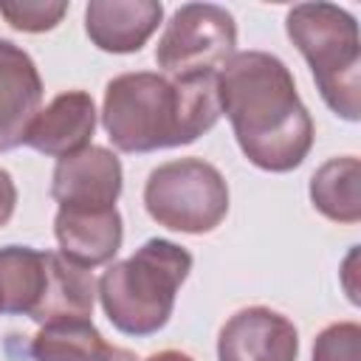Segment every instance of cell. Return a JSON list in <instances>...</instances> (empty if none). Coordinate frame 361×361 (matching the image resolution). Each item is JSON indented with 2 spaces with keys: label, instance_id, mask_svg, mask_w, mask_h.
<instances>
[{
  "label": "cell",
  "instance_id": "6da1fadb",
  "mask_svg": "<svg viewBox=\"0 0 361 361\" xmlns=\"http://www.w3.org/2000/svg\"><path fill=\"white\" fill-rule=\"evenodd\" d=\"M220 113L228 116L243 155L265 172L296 169L313 147V121L282 59L240 51L217 73Z\"/></svg>",
  "mask_w": 361,
  "mask_h": 361
},
{
  "label": "cell",
  "instance_id": "7a4b0ae2",
  "mask_svg": "<svg viewBox=\"0 0 361 361\" xmlns=\"http://www.w3.org/2000/svg\"><path fill=\"white\" fill-rule=\"evenodd\" d=\"M220 118L217 76L169 79L164 73H121L107 82L102 124L121 152H155L192 144Z\"/></svg>",
  "mask_w": 361,
  "mask_h": 361
},
{
  "label": "cell",
  "instance_id": "3957f363",
  "mask_svg": "<svg viewBox=\"0 0 361 361\" xmlns=\"http://www.w3.org/2000/svg\"><path fill=\"white\" fill-rule=\"evenodd\" d=\"M192 271V254L169 240H147L133 257L113 262L99 279L104 316L118 333L152 336L175 307V296Z\"/></svg>",
  "mask_w": 361,
  "mask_h": 361
},
{
  "label": "cell",
  "instance_id": "277c9868",
  "mask_svg": "<svg viewBox=\"0 0 361 361\" xmlns=\"http://www.w3.org/2000/svg\"><path fill=\"white\" fill-rule=\"evenodd\" d=\"M285 28L307 59L327 107L347 121H358L361 39L353 14L333 3H299L288 11Z\"/></svg>",
  "mask_w": 361,
  "mask_h": 361
},
{
  "label": "cell",
  "instance_id": "5b68a950",
  "mask_svg": "<svg viewBox=\"0 0 361 361\" xmlns=\"http://www.w3.org/2000/svg\"><path fill=\"white\" fill-rule=\"evenodd\" d=\"M149 217L172 231L206 234L228 214V186L217 166L203 158H180L149 172L144 186Z\"/></svg>",
  "mask_w": 361,
  "mask_h": 361
},
{
  "label": "cell",
  "instance_id": "8992f818",
  "mask_svg": "<svg viewBox=\"0 0 361 361\" xmlns=\"http://www.w3.org/2000/svg\"><path fill=\"white\" fill-rule=\"evenodd\" d=\"M234 17L214 3H186L166 23L155 48V62L169 79L217 76L234 56Z\"/></svg>",
  "mask_w": 361,
  "mask_h": 361
},
{
  "label": "cell",
  "instance_id": "52a82bcc",
  "mask_svg": "<svg viewBox=\"0 0 361 361\" xmlns=\"http://www.w3.org/2000/svg\"><path fill=\"white\" fill-rule=\"evenodd\" d=\"M299 333L271 307L237 310L217 336L220 361H296Z\"/></svg>",
  "mask_w": 361,
  "mask_h": 361
},
{
  "label": "cell",
  "instance_id": "ba28073f",
  "mask_svg": "<svg viewBox=\"0 0 361 361\" xmlns=\"http://www.w3.org/2000/svg\"><path fill=\"white\" fill-rule=\"evenodd\" d=\"M121 195V161L104 147H85L59 158L51 197L59 209H113Z\"/></svg>",
  "mask_w": 361,
  "mask_h": 361
},
{
  "label": "cell",
  "instance_id": "9c48e42d",
  "mask_svg": "<svg viewBox=\"0 0 361 361\" xmlns=\"http://www.w3.org/2000/svg\"><path fill=\"white\" fill-rule=\"evenodd\" d=\"M39 104L42 79L34 59L8 39H0V152L25 144Z\"/></svg>",
  "mask_w": 361,
  "mask_h": 361
},
{
  "label": "cell",
  "instance_id": "30bf717a",
  "mask_svg": "<svg viewBox=\"0 0 361 361\" xmlns=\"http://www.w3.org/2000/svg\"><path fill=\"white\" fill-rule=\"evenodd\" d=\"M96 130V107L85 90H65L51 99L48 107H39L37 118L28 127L25 144L51 158H68L90 147Z\"/></svg>",
  "mask_w": 361,
  "mask_h": 361
},
{
  "label": "cell",
  "instance_id": "8fae6325",
  "mask_svg": "<svg viewBox=\"0 0 361 361\" xmlns=\"http://www.w3.org/2000/svg\"><path fill=\"white\" fill-rule=\"evenodd\" d=\"M59 254L79 265L96 268L116 257L121 248V214L118 209H59L54 220Z\"/></svg>",
  "mask_w": 361,
  "mask_h": 361
},
{
  "label": "cell",
  "instance_id": "7c38bea8",
  "mask_svg": "<svg viewBox=\"0 0 361 361\" xmlns=\"http://www.w3.org/2000/svg\"><path fill=\"white\" fill-rule=\"evenodd\" d=\"M164 6L155 0H93L85 8L90 42L110 54L138 51L158 28Z\"/></svg>",
  "mask_w": 361,
  "mask_h": 361
},
{
  "label": "cell",
  "instance_id": "4fadbf2b",
  "mask_svg": "<svg viewBox=\"0 0 361 361\" xmlns=\"http://www.w3.org/2000/svg\"><path fill=\"white\" fill-rule=\"evenodd\" d=\"M54 251H37L28 245L0 248V313H23L37 319L48 282Z\"/></svg>",
  "mask_w": 361,
  "mask_h": 361
},
{
  "label": "cell",
  "instance_id": "5bb4252c",
  "mask_svg": "<svg viewBox=\"0 0 361 361\" xmlns=\"http://www.w3.org/2000/svg\"><path fill=\"white\" fill-rule=\"evenodd\" d=\"M34 361H127L130 355L110 347L90 319L48 322L31 341Z\"/></svg>",
  "mask_w": 361,
  "mask_h": 361
},
{
  "label": "cell",
  "instance_id": "9a60e30c",
  "mask_svg": "<svg viewBox=\"0 0 361 361\" xmlns=\"http://www.w3.org/2000/svg\"><path fill=\"white\" fill-rule=\"evenodd\" d=\"M313 206L336 223L361 220V164L353 155L330 158L310 178Z\"/></svg>",
  "mask_w": 361,
  "mask_h": 361
},
{
  "label": "cell",
  "instance_id": "2e32d148",
  "mask_svg": "<svg viewBox=\"0 0 361 361\" xmlns=\"http://www.w3.org/2000/svg\"><path fill=\"white\" fill-rule=\"evenodd\" d=\"M68 11V3H51V0H0V17L28 34L51 31Z\"/></svg>",
  "mask_w": 361,
  "mask_h": 361
},
{
  "label": "cell",
  "instance_id": "e0dca14e",
  "mask_svg": "<svg viewBox=\"0 0 361 361\" xmlns=\"http://www.w3.org/2000/svg\"><path fill=\"white\" fill-rule=\"evenodd\" d=\"M313 361H361V327L355 322L324 327L316 336Z\"/></svg>",
  "mask_w": 361,
  "mask_h": 361
},
{
  "label": "cell",
  "instance_id": "ac0fdd59",
  "mask_svg": "<svg viewBox=\"0 0 361 361\" xmlns=\"http://www.w3.org/2000/svg\"><path fill=\"white\" fill-rule=\"evenodd\" d=\"M14 206H17V186H14L11 175L0 166V228L11 220Z\"/></svg>",
  "mask_w": 361,
  "mask_h": 361
},
{
  "label": "cell",
  "instance_id": "d6986e66",
  "mask_svg": "<svg viewBox=\"0 0 361 361\" xmlns=\"http://www.w3.org/2000/svg\"><path fill=\"white\" fill-rule=\"evenodd\" d=\"M144 361H192V358L186 353H178V350H161V353H155V355H149Z\"/></svg>",
  "mask_w": 361,
  "mask_h": 361
}]
</instances>
